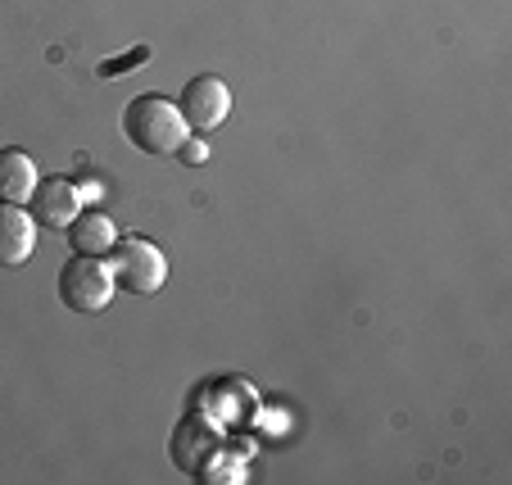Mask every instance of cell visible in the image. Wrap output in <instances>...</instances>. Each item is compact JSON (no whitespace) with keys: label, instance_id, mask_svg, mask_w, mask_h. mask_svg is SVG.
I'll list each match as a JSON object with an SVG mask.
<instances>
[{"label":"cell","instance_id":"cell-1","mask_svg":"<svg viewBox=\"0 0 512 485\" xmlns=\"http://www.w3.org/2000/svg\"><path fill=\"white\" fill-rule=\"evenodd\" d=\"M123 132L141 155H177L186 141V118L168 96H136L123 114Z\"/></svg>","mask_w":512,"mask_h":485},{"label":"cell","instance_id":"cell-2","mask_svg":"<svg viewBox=\"0 0 512 485\" xmlns=\"http://www.w3.org/2000/svg\"><path fill=\"white\" fill-rule=\"evenodd\" d=\"M109 268H114L118 291L127 295H155L168 282V259L155 241L145 236H118L109 250Z\"/></svg>","mask_w":512,"mask_h":485},{"label":"cell","instance_id":"cell-3","mask_svg":"<svg viewBox=\"0 0 512 485\" xmlns=\"http://www.w3.org/2000/svg\"><path fill=\"white\" fill-rule=\"evenodd\" d=\"M114 268L100 263L96 254H73L59 272V300L73 313H100L109 300H114Z\"/></svg>","mask_w":512,"mask_h":485},{"label":"cell","instance_id":"cell-4","mask_svg":"<svg viewBox=\"0 0 512 485\" xmlns=\"http://www.w3.org/2000/svg\"><path fill=\"white\" fill-rule=\"evenodd\" d=\"M177 109H182L186 127H195V132H213V127H223L227 114H232V91H227L223 78H213V73H200V78L186 82L182 100H177Z\"/></svg>","mask_w":512,"mask_h":485},{"label":"cell","instance_id":"cell-5","mask_svg":"<svg viewBox=\"0 0 512 485\" xmlns=\"http://www.w3.org/2000/svg\"><path fill=\"white\" fill-rule=\"evenodd\" d=\"M82 214V191L78 182H68V177H41L37 191H32V218L50 232H68L73 218Z\"/></svg>","mask_w":512,"mask_h":485},{"label":"cell","instance_id":"cell-6","mask_svg":"<svg viewBox=\"0 0 512 485\" xmlns=\"http://www.w3.org/2000/svg\"><path fill=\"white\" fill-rule=\"evenodd\" d=\"M37 250V218L23 204H0V268H19Z\"/></svg>","mask_w":512,"mask_h":485},{"label":"cell","instance_id":"cell-7","mask_svg":"<svg viewBox=\"0 0 512 485\" xmlns=\"http://www.w3.org/2000/svg\"><path fill=\"white\" fill-rule=\"evenodd\" d=\"M218 449H223V440H218V431L213 427H204V422H182L177 427V436H173V458H177V467L182 472H195V476H204V467L218 458Z\"/></svg>","mask_w":512,"mask_h":485},{"label":"cell","instance_id":"cell-8","mask_svg":"<svg viewBox=\"0 0 512 485\" xmlns=\"http://www.w3.org/2000/svg\"><path fill=\"white\" fill-rule=\"evenodd\" d=\"M37 182V164L23 150H0V204H28Z\"/></svg>","mask_w":512,"mask_h":485},{"label":"cell","instance_id":"cell-9","mask_svg":"<svg viewBox=\"0 0 512 485\" xmlns=\"http://www.w3.org/2000/svg\"><path fill=\"white\" fill-rule=\"evenodd\" d=\"M118 241L114 232V218L105 214H78L73 218V227H68V245H73V254H109Z\"/></svg>","mask_w":512,"mask_h":485},{"label":"cell","instance_id":"cell-10","mask_svg":"<svg viewBox=\"0 0 512 485\" xmlns=\"http://www.w3.org/2000/svg\"><path fill=\"white\" fill-rule=\"evenodd\" d=\"M145 59H150V50H145V46H136L132 55H123V59H105V64H100V78H123L127 68L145 64Z\"/></svg>","mask_w":512,"mask_h":485},{"label":"cell","instance_id":"cell-11","mask_svg":"<svg viewBox=\"0 0 512 485\" xmlns=\"http://www.w3.org/2000/svg\"><path fill=\"white\" fill-rule=\"evenodd\" d=\"M177 155H182V164H204V159H209V146H204L200 136H186L182 146H177Z\"/></svg>","mask_w":512,"mask_h":485}]
</instances>
